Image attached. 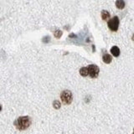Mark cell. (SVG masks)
<instances>
[{"instance_id": "cell-8", "label": "cell", "mask_w": 134, "mask_h": 134, "mask_svg": "<svg viewBox=\"0 0 134 134\" xmlns=\"http://www.w3.org/2000/svg\"><path fill=\"white\" fill-rule=\"evenodd\" d=\"M80 74H81L82 76H87L89 75V70H88V67H83L81 70H80Z\"/></svg>"}, {"instance_id": "cell-5", "label": "cell", "mask_w": 134, "mask_h": 134, "mask_svg": "<svg viewBox=\"0 0 134 134\" xmlns=\"http://www.w3.org/2000/svg\"><path fill=\"white\" fill-rule=\"evenodd\" d=\"M111 53L112 54L113 56L118 57L120 55V49L117 46H113V47L111 49Z\"/></svg>"}, {"instance_id": "cell-1", "label": "cell", "mask_w": 134, "mask_h": 134, "mask_svg": "<svg viewBox=\"0 0 134 134\" xmlns=\"http://www.w3.org/2000/svg\"><path fill=\"white\" fill-rule=\"evenodd\" d=\"M31 124V120L29 116H20L15 121L14 125L19 130L27 129Z\"/></svg>"}, {"instance_id": "cell-7", "label": "cell", "mask_w": 134, "mask_h": 134, "mask_svg": "<svg viewBox=\"0 0 134 134\" xmlns=\"http://www.w3.org/2000/svg\"><path fill=\"white\" fill-rule=\"evenodd\" d=\"M116 6L117 8H119V9H122V8H124V7H125V2L123 0H116Z\"/></svg>"}, {"instance_id": "cell-4", "label": "cell", "mask_w": 134, "mask_h": 134, "mask_svg": "<svg viewBox=\"0 0 134 134\" xmlns=\"http://www.w3.org/2000/svg\"><path fill=\"white\" fill-rule=\"evenodd\" d=\"M88 70H89V75L91 78H96L99 74V68L96 65H90L88 66Z\"/></svg>"}, {"instance_id": "cell-2", "label": "cell", "mask_w": 134, "mask_h": 134, "mask_svg": "<svg viewBox=\"0 0 134 134\" xmlns=\"http://www.w3.org/2000/svg\"><path fill=\"white\" fill-rule=\"evenodd\" d=\"M108 27L111 31H116L119 27V19L118 17H113L108 21Z\"/></svg>"}, {"instance_id": "cell-6", "label": "cell", "mask_w": 134, "mask_h": 134, "mask_svg": "<svg viewBox=\"0 0 134 134\" xmlns=\"http://www.w3.org/2000/svg\"><path fill=\"white\" fill-rule=\"evenodd\" d=\"M102 60L103 61L106 63V64H109V63H111V60H112V58L111 56L110 55V54H105L103 57H102Z\"/></svg>"}, {"instance_id": "cell-11", "label": "cell", "mask_w": 134, "mask_h": 134, "mask_svg": "<svg viewBox=\"0 0 134 134\" xmlns=\"http://www.w3.org/2000/svg\"><path fill=\"white\" fill-rule=\"evenodd\" d=\"M61 35H62V31H60V30H56L55 32H54V37L57 38V39L60 38Z\"/></svg>"}, {"instance_id": "cell-12", "label": "cell", "mask_w": 134, "mask_h": 134, "mask_svg": "<svg viewBox=\"0 0 134 134\" xmlns=\"http://www.w3.org/2000/svg\"><path fill=\"white\" fill-rule=\"evenodd\" d=\"M132 40H133V41H134V35H132Z\"/></svg>"}, {"instance_id": "cell-9", "label": "cell", "mask_w": 134, "mask_h": 134, "mask_svg": "<svg viewBox=\"0 0 134 134\" xmlns=\"http://www.w3.org/2000/svg\"><path fill=\"white\" fill-rule=\"evenodd\" d=\"M102 18L103 20H107L109 18H110V14H109V12L107 10H103L102 12Z\"/></svg>"}, {"instance_id": "cell-10", "label": "cell", "mask_w": 134, "mask_h": 134, "mask_svg": "<svg viewBox=\"0 0 134 134\" xmlns=\"http://www.w3.org/2000/svg\"><path fill=\"white\" fill-rule=\"evenodd\" d=\"M53 106L55 109H59L60 107V102H58V100H54V103H53Z\"/></svg>"}, {"instance_id": "cell-13", "label": "cell", "mask_w": 134, "mask_h": 134, "mask_svg": "<svg viewBox=\"0 0 134 134\" xmlns=\"http://www.w3.org/2000/svg\"><path fill=\"white\" fill-rule=\"evenodd\" d=\"M132 134H134V129H133V132H132Z\"/></svg>"}, {"instance_id": "cell-3", "label": "cell", "mask_w": 134, "mask_h": 134, "mask_svg": "<svg viewBox=\"0 0 134 134\" xmlns=\"http://www.w3.org/2000/svg\"><path fill=\"white\" fill-rule=\"evenodd\" d=\"M60 98L65 104L69 105L72 102V94H71V92L70 91H64L61 93Z\"/></svg>"}]
</instances>
